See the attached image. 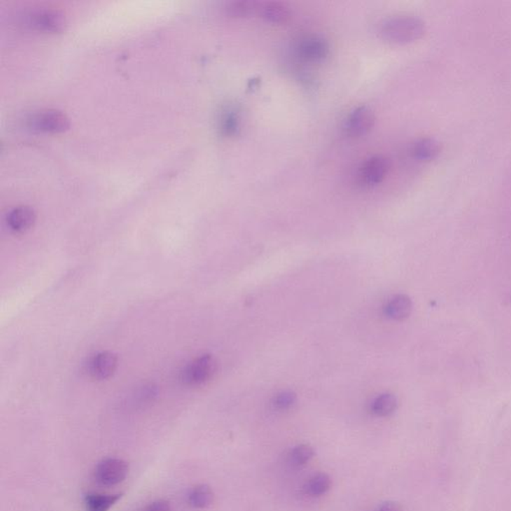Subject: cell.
<instances>
[{"label": "cell", "mask_w": 511, "mask_h": 511, "mask_svg": "<svg viewBox=\"0 0 511 511\" xmlns=\"http://www.w3.org/2000/svg\"><path fill=\"white\" fill-rule=\"evenodd\" d=\"M424 32V21L414 16H396L384 21L381 27L382 37L395 44H409L419 41Z\"/></svg>", "instance_id": "6da1fadb"}, {"label": "cell", "mask_w": 511, "mask_h": 511, "mask_svg": "<svg viewBox=\"0 0 511 511\" xmlns=\"http://www.w3.org/2000/svg\"><path fill=\"white\" fill-rule=\"evenodd\" d=\"M21 21L25 27L39 31L54 32L62 29L65 25L64 13L52 7H34L21 14Z\"/></svg>", "instance_id": "7a4b0ae2"}, {"label": "cell", "mask_w": 511, "mask_h": 511, "mask_svg": "<svg viewBox=\"0 0 511 511\" xmlns=\"http://www.w3.org/2000/svg\"><path fill=\"white\" fill-rule=\"evenodd\" d=\"M217 372V362L211 355H204L192 360L183 370L181 379L187 386H202Z\"/></svg>", "instance_id": "3957f363"}, {"label": "cell", "mask_w": 511, "mask_h": 511, "mask_svg": "<svg viewBox=\"0 0 511 511\" xmlns=\"http://www.w3.org/2000/svg\"><path fill=\"white\" fill-rule=\"evenodd\" d=\"M30 127L44 132H60L69 126L66 114L56 109H43L35 112L28 119Z\"/></svg>", "instance_id": "277c9868"}, {"label": "cell", "mask_w": 511, "mask_h": 511, "mask_svg": "<svg viewBox=\"0 0 511 511\" xmlns=\"http://www.w3.org/2000/svg\"><path fill=\"white\" fill-rule=\"evenodd\" d=\"M129 466L119 458H106L96 466L95 478L99 484L111 486L123 482L127 477Z\"/></svg>", "instance_id": "5b68a950"}, {"label": "cell", "mask_w": 511, "mask_h": 511, "mask_svg": "<svg viewBox=\"0 0 511 511\" xmlns=\"http://www.w3.org/2000/svg\"><path fill=\"white\" fill-rule=\"evenodd\" d=\"M118 367V358L111 351H99L89 358L86 372L92 379L103 381L113 376Z\"/></svg>", "instance_id": "8992f818"}, {"label": "cell", "mask_w": 511, "mask_h": 511, "mask_svg": "<svg viewBox=\"0 0 511 511\" xmlns=\"http://www.w3.org/2000/svg\"><path fill=\"white\" fill-rule=\"evenodd\" d=\"M388 171V163L386 159L381 156H374L363 162L358 170V180L365 186H376L384 181Z\"/></svg>", "instance_id": "52a82bcc"}, {"label": "cell", "mask_w": 511, "mask_h": 511, "mask_svg": "<svg viewBox=\"0 0 511 511\" xmlns=\"http://www.w3.org/2000/svg\"><path fill=\"white\" fill-rule=\"evenodd\" d=\"M374 124V114L367 106L356 108L344 123V131L351 137H360L370 132Z\"/></svg>", "instance_id": "ba28073f"}, {"label": "cell", "mask_w": 511, "mask_h": 511, "mask_svg": "<svg viewBox=\"0 0 511 511\" xmlns=\"http://www.w3.org/2000/svg\"><path fill=\"white\" fill-rule=\"evenodd\" d=\"M297 55L302 60L308 62H318L329 55L330 48L328 42L320 37L311 36L302 39L298 43Z\"/></svg>", "instance_id": "9c48e42d"}, {"label": "cell", "mask_w": 511, "mask_h": 511, "mask_svg": "<svg viewBox=\"0 0 511 511\" xmlns=\"http://www.w3.org/2000/svg\"><path fill=\"white\" fill-rule=\"evenodd\" d=\"M36 215L28 206H18L6 216V224L14 233H24L34 226Z\"/></svg>", "instance_id": "30bf717a"}, {"label": "cell", "mask_w": 511, "mask_h": 511, "mask_svg": "<svg viewBox=\"0 0 511 511\" xmlns=\"http://www.w3.org/2000/svg\"><path fill=\"white\" fill-rule=\"evenodd\" d=\"M260 16L268 22L281 24L286 23L290 20V13L289 8L281 2H260L258 13Z\"/></svg>", "instance_id": "8fae6325"}, {"label": "cell", "mask_w": 511, "mask_h": 511, "mask_svg": "<svg viewBox=\"0 0 511 511\" xmlns=\"http://www.w3.org/2000/svg\"><path fill=\"white\" fill-rule=\"evenodd\" d=\"M412 311V302L404 294L391 298L384 307V313L388 318L396 321H404L409 318Z\"/></svg>", "instance_id": "7c38bea8"}, {"label": "cell", "mask_w": 511, "mask_h": 511, "mask_svg": "<svg viewBox=\"0 0 511 511\" xmlns=\"http://www.w3.org/2000/svg\"><path fill=\"white\" fill-rule=\"evenodd\" d=\"M440 151V144L431 138H421L414 142L412 147V156L419 161L433 160L437 158Z\"/></svg>", "instance_id": "4fadbf2b"}, {"label": "cell", "mask_w": 511, "mask_h": 511, "mask_svg": "<svg viewBox=\"0 0 511 511\" xmlns=\"http://www.w3.org/2000/svg\"><path fill=\"white\" fill-rule=\"evenodd\" d=\"M122 498V493H88L84 498L85 511H108Z\"/></svg>", "instance_id": "5bb4252c"}, {"label": "cell", "mask_w": 511, "mask_h": 511, "mask_svg": "<svg viewBox=\"0 0 511 511\" xmlns=\"http://www.w3.org/2000/svg\"><path fill=\"white\" fill-rule=\"evenodd\" d=\"M219 129L224 136H234L240 129V118L234 108L228 107L223 110L219 119Z\"/></svg>", "instance_id": "9a60e30c"}, {"label": "cell", "mask_w": 511, "mask_h": 511, "mask_svg": "<svg viewBox=\"0 0 511 511\" xmlns=\"http://www.w3.org/2000/svg\"><path fill=\"white\" fill-rule=\"evenodd\" d=\"M214 493L208 485H198L190 491L188 501L197 510H204L212 505Z\"/></svg>", "instance_id": "2e32d148"}, {"label": "cell", "mask_w": 511, "mask_h": 511, "mask_svg": "<svg viewBox=\"0 0 511 511\" xmlns=\"http://www.w3.org/2000/svg\"><path fill=\"white\" fill-rule=\"evenodd\" d=\"M332 487V479L327 473H318L309 478L304 491L312 496H321L327 493Z\"/></svg>", "instance_id": "e0dca14e"}, {"label": "cell", "mask_w": 511, "mask_h": 511, "mask_svg": "<svg viewBox=\"0 0 511 511\" xmlns=\"http://www.w3.org/2000/svg\"><path fill=\"white\" fill-rule=\"evenodd\" d=\"M397 407V398L391 393H384L372 402V410L376 416H386L393 414Z\"/></svg>", "instance_id": "ac0fdd59"}, {"label": "cell", "mask_w": 511, "mask_h": 511, "mask_svg": "<svg viewBox=\"0 0 511 511\" xmlns=\"http://www.w3.org/2000/svg\"><path fill=\"white\" fill-rule=\"evenodd\" d=\"M258 8H259V2L242 0V1L231 2L228 4L227 13L233 18H248L253 14H257Z\"/></svg>", "instance_id": "d6986e66"}, {"label": "cell", "mask_w": 511, "mask_h": 511, "mask_svg": "<svg viewBox=\"0 0 511 511\" xmlns=\"http://www.w3.org/2000/svg\"><path fill=\"white\" fill-rule=\"evenodd\" d=\"M314 456H315V451L311 445L300 444L290 452V463L296 466L304 465V464L309 463Z\"/></svg>", "instance_id": "ffe728a7"}, {"label": "cell", "mask_w": 511, "mask_h": 511, "mask_svg": "<svg viewBox=\"0 0 511 511\" xmlns=\"http://www.w3.org/2000/svg\"><path fill=\"white\" fill-rule=\"evenodd\" d=\"M297 397L292 391H282L273 400V405L276 410H288L296 402Z\"/></svg>", "instance_id": "44dd1931"}, {"label": "cell", "mask_w": 511, "mask_h": 511, "mask_svg": "<svg viewBox=\"0 0 511 511\" xmlns=\"http://www.w3.org/2000/svg\"><path fill=\"white\" fill-rule=\"evenodd\" d=\"M144 511H172V508L167 501L159 500L147 506Z\"/></svg>", "instance_id": "7402d4cb"}, {"label": "cell", "mask_w": 511, "mask_h": 511, "mask_svg": "<svg viewBox=\"0 0 511 511\" xmlns=\"http://www.w3.org/2000/svg\"><path fill=\"white\" fill-rule=\"evenodd\" d=\"M377 511H402V506L395 501H386L379 506Z\"/></svg>", "instance_id": "603a6c76"}]
</instances>
